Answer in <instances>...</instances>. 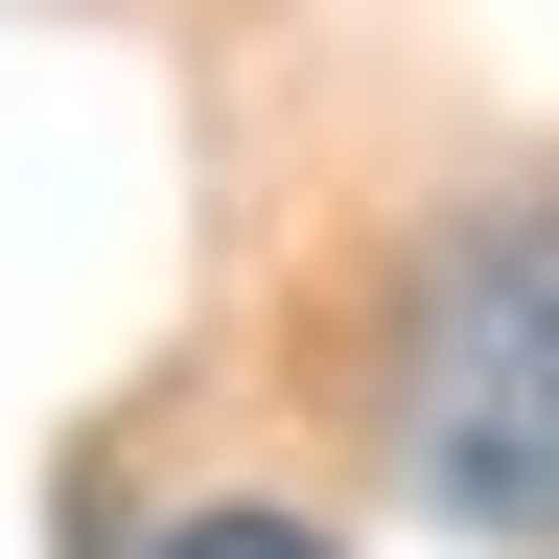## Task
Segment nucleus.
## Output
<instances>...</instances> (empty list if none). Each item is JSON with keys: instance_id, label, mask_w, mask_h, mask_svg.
Wrapping results in <instances>:
<instances>
[{"instance_id": "1", "label": "nucleus", "mask_w": 559, "mask_h": 559, "mask_svg": "<svg viewBox=\"0 0 559 559\" xmlns=\"http://www.w3.org/2000/svg\"><path fill=\"white\" fill-rule=\"evenodd\" d=\"M396 489L559 559V187L466 210L396 304Z\"/></svg>"}, {"instance_id": "2", "label": "nucleus", "mask_w": 559, "mask_h": 559, "mask_svg": "<svg viewBox=\"0 0 559 559\" xmlns=\"http://www.w3.org/2000/svg\"><path fill=\"white\" fill-rule=\"evenodd\" d=\"M140 559H326V513H280V489H210V513H164Z\"/></svg>"}]
</instances>
